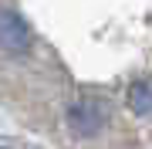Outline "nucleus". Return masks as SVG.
I'll return each instance as SVG.
<instances>
[{
	"label": "nucleus",
	"mask_w": 152,
	"mask_h": 149,
	"mask_svg": "<svg viewBox=\"0 0 152 149\" xmlns=\"http://www.w3.org/2000/svg\"><path fill=\"white\" fill-rule=\"evenodd\" d=\"M68 122H71L75 132L91 136V132L102 129V122H105V105H102V102H91V98L75 102V105H71V112H68Z\"/></svg>",
	"instance_id": "nucleus-1"
},
{
	"label": "nucleus",
	"mask_w": 152,
	"mask_h": 149,
	"mask_svg": "<svg viewBox=\"0 0 152 149\" xmlns=\"http://www.w3.org/2000/svg\"><path fill=\"white\" fill-rule=\"evenodd\" d=\"M24 44H27V27H24V21L14 10H4L0 14V48L4 51H20Z\"/></svg>",
	"instance_id": "nucleus-2"
},
{
	"label": "nucleus",
	"mask_w": 152,
	"mask_h": 149,
	"mask_svg": "<svg viewBox=\"0 0 152 149\" xmlns=\"http://www.w3.org/2000/svg\"><path fill=\"white\" fill-rule=\"evenodd\" d=\"M129 105L139 115H149L152 112V78H142V81H135L129 88Z\"/></svg>",
	"instance_id": "nucleus-3"
}]
</instances>
